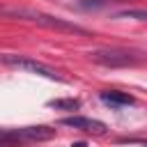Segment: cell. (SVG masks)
<instances>
[{
  "mask_svg": "<svg viewBox=\"0 0 147 147\" xmlns=\"http://www.w3.org/2000/svg\"><path fill=\"white\" fill-rule=\"evenodd\" d=\"M0 14L2 16H9V18H23V21H30V23H37L41 28H48V30H57V32H74V34H87L85 28L76 25V23H69L60 16H51V14H44V11H32V9H11V7H0Z\"/></svg>",
  "mask_w": 147,
  "mask_h": 147,
  "instance_id": "6da1fadb",
  "label": "cell"
},
{
  "mask_svg": "<svg viewBox=\"0 0 147 147\" xmlns=\"http://www.w3.org/2000/svg\"><path fill=\"white\" fill-rule=\"evenodd\" d=\"M0 62L7 64V67H14V69H21V71H28V74H37L41 78H48V80H60L57 71L51 69L48 64L44 62H37L32 57H25V55H14V53H0Z\"/></svg>",
  "mask_w": 147,
  "mask_h": 147,
  "instance_id": "7a4b0ae2",
  "label": "cell"
},
{
  "mask_svg": "<svg viewBox=\"0 0 147 147\" xmlns=\"http://www.w3.org/2000/svg\"><path fill=\"white\" fill-rule=\"evenodd\" d=\"M90 57H92V62H96L101 67H110V69L133 67V64L140 62L138 55H133L129 51H122V48H99V51H92Z\"/></svg>",
  "mask_w": 147,
  "mask_h": 147,
  "instance_id": "3957f363",
  "label": "cell"
},
{
  "mask_svg": "<svg viewBox=\"0 0 147 147\" xmlns=\"http://www.w3.org/2000/svg\"><path fill=\"white\" fill-rule=\"evenodd\" d=\"M62 126H69V129H78V131H85V133H94V136H103L108 131V126L101 122V119H94V117H83V115H71V117H62L60 119Z\"/></svg>",
  "mask_w": 147,
  "mask_h": 147,
  "instance_id": "277c9868",
  "label": "cell"
},
{
  "mask_svg": "<svg viewBox=\"0 0 147 147\" xmlns=\"http://www.w3.org/2000/svg\"><path fill=\"white\" fill-rule=\"evenodd\" d=\"M16 142H39V140H51L55 136V129L51 126H23V129H11Z\"/></svg>",
  "mask_w": 147,
  "mask_h": 147,
  "instance_id": "5b68a950",
  "label": "cell"
},
{
  "mask_svg": "<svg viewBox=\"0 0 147 147\" xmlns=\"http://www.w3.org/2000/svg\"><path fill=\"white\" fill-rule=\"evenodd\" d=\"M99 99L103 103L113 106V108H122V106H133L136 103V99L131 94H124V92H117V90H106V92L99 94Z\"/></svg>",
  "mask_w": 147,
  "mask_h": 147,
  "instance_id": "8992f818",
  "label": "cell"
},
{
  "mask_svg": "<svg viewBox=\"0 0 147 147\" xmlns=\"http://www.w3.org/2000/svg\"><path fill=\"white\" fill-rule=\"evenodd\" d=\"M113 18L122 21V18H131V21H140V23H147V9H140V7H133V9H122V11H115Z\"/></svg>",
  "mask_w": 147,
  "mask_h": 147,
  "instance_id": "52a82bcc",
  "label": "cell"
},
{
  "mask_svg": "<svg viewBox=\"0 0 147 147\" xmlns=\"http://www.w3.org/2000/svg\"><path fill=\"white\" fill-rule=\"evenodd\" d=\"M48 106L57 108V110H78L80 101L78 99H53V101H48Z\"/></svg>",
  "mask_w": 147,
  "mask_h": 147,
  "instance_id": "ba28073f",
  "label": "cell"
},
{
  "mask_svg": "<svg viewBox=\"0 0 147 147\" xmlns=\"http://www.w3.org/2000/svg\"><path fill=\"white\" fill-rule=\"evenodd\" d=\"M71 147H87V145H85L83 140H78V142H71Z\"/></svg>",
  "mask_w": 147,
  "mask_h": 147,
  "instance_id": "9c48e42d",
  "label": "cell"
},
{
  "mask_svg": "<svg viewBox=\"0 0 147 147\" xmlns=\"http://www.w3.org/2000/svg\"><path fill=\"white\" fill-rule=\"evenodd\" d=\"M142 147H147V142H145V145H142Z\"/></svg>",
  "mask_w": 147,
  "mask_h": 147,
  "instance_id": "30bf717a",
  "label": "cell"
}]
</instances>
